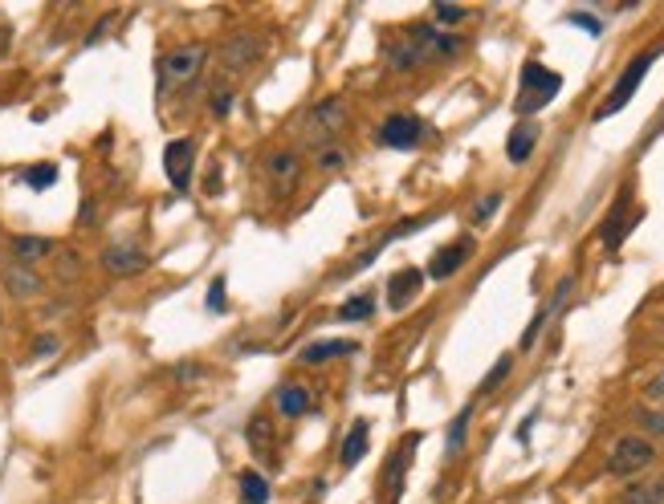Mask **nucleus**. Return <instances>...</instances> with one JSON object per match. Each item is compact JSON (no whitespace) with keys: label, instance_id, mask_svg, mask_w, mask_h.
I'll list each match as a JSON object with an SVG mask.
<instances>
[{"label":"nucleus","instance_id":"obj_1","mask_svg":"<svg viewBox=\"0 0 664 504\" xmlns=\"http://www.w3.org/2000/svg\"><path fill=\"white\" fill-rule=\"evenodd\" d=\"M461 49L464 41L457 33L436 29V25H412L400 41L387 46V65H391L396 74H408V70H416V65L448 62V58H457Z\"/></svg>","mask_w":664,"mask_h":504},{"label":"nucleus","instance_id":"obj_2","mask_svg":"<svg viewBox=\"0 0 664 504\" xmlns=\"http://www.w3.org/2000/svg\"><path fill=\"white\" fill-rule=\"evenodd\" d=\"M347 131V102H342L339 94H326L323 102H314V107L298 119V135L306 147H335V138Z\"/></svg>","mask_w":664,"mask_h":504},{"label":"nucleus","instance_id":"obj_3","mask_svg":"<svg viewBox=\"0 0 664 504\" xmlns=\"http://www.w3.org/2000/svg\"><path fill=\"white\" fill-rule=\"evenodd\" d=\"M661 53H664V46L644 49V53H636L632 62L624 65V74L616 77V86H612V94H607V98H603L600 107H595V114H591V119H595V123H603V119H612V114H619V110L628 107V102H632V98H636V90H640V82L649 77L652 62H656Z\"/></svg>","mask_w":664,"mask_h":504},{"label":"nucleus","instance_id":"obj_4","mask_svg":"<svg viewBox=\"0 0 664 504\" xmlns=\"http://www.w3.org/2000/svg\"><path fill=\"white\" fill-rule=\"evenodd\" d=\"M563 90V77L555 70H546L542 62H526L522 77H518V114H539L542 107H551Z\"/></svg>","mask_w":664,"mask_h":504},{"label":"nucleus","instance_id":"obj_5","mask_svg":"<svg viewBox=\"0 0 664 504\" xmlns=\"http://www.w3.org/2000/svg\"><path fill=\"white\" fill-rule=\"evenodd\" d=\"M656 443L649 440V435H640V431H632V435H619L616 443H612V452H607V472L619 476V480H628V476H640L649 472L652 464H656Z\"/></svg>","mask_w":664,"mask_h":504},{"label":"nucleus","instance_id":"obj_6","mask_svg":"<svg viewBox=\"0 0 664 504\" xmlns=\"http://www.w3.org/2000/svg\"><path fill=\"white\" fill-rule=\"evenodd\" d=\"M204 62H208V49L204 46H180L171 49L168 58L159 62V94H171V90H184L201 77Z\"/></svg>","mask_w":664,"mask_h":504},{"label":"nucleus","instance_id":"obj_7","mask_svg":"<svg viewBox=\"0 0 664 504\" xmlns=\"http://www.w3.org/2000/svg\"><path fill=\"white\" fill-rule=\"evenodd\" d=\"M420 138H424V123L416 114H387L375 131V143L391 147V151H412V147H420Z\"/></svg>","mask_w":664,"mask_h":504},{"label":"nucleus","instance_id":"obj_8","mask_svg":"<svg viewBox=\"0 0 664 504\" xmlns=\"http://www.w3.org/2000/svg\"><path fill=\"white\" fill-rule=\"evenodd\" d=\"M164 171H168V184L176 192L192 187V171H196V143L192 138H171L164 147Z\"/></svg>","mask_w":664,"mask_h":504},{"label":"nucleus","instance_id":"obj_9","mask_svg":"<svg viewBox=\"0 0 664 504\" xmlns=\"http://www.w3.org/2000/svg\"><path fill=\"white\" fill-rule=\"evenodd\" d=\"M632 224H640V212H632V187H619L616 204H612V212L603 220V245L619 248L624 236L632 232Z\"/></svg>","mask_w":664,"mask_h":504},{"label":"nucleus","instance_id":"obj_10","mask_svg":"<svg viewBox=\"0 0 664 504\" xmlns=\"http://www.w3.org/2000/svg\"><path fill=\"white\" fill-rule=\"evenodd\" d=\"M257 58H262V37H253V33H232L220 46V70L225 74H245Z\"/></svg>","mask_w":664,"mask_h":504},{"label":"nucleus","instance_id":"obj_11","mask_svg":"<svg viewBox=\"0 0 664 504\" xmlns=\"http://www.w3.org/2000/svg\"><path fill=\"white\" fill-rule=\"evenodd\" d=\"M0 285L13 302H37L46 293V276L37 269H25V265H4L0 269Z\"/></svg>","mask_w":664,"mask_h":504},{"label":"nucleus","instance_id":"obj_12","mask_svg":"<svg viewBox=\"0 0 664 504\" xmlns=\"http://www.w3.org/2000/svg\"><path fill=\"white\" fill-rule=\"evenodd\" d=\"M473 253H478L473 236H461V241H452V245L436 248V257L428 260V276H433V281H448L452 273H461Z\"/></svg>","mask_w":664,"mask_h":504},{"label":"nucleus","instance_id":"obj_13","mask_svg":"<svg viewBox=\"0 0 664 504\" xmlns=\"http://www.w3.org/2000/svg\"><path fill=\"white\" fill-rule=\"evenodd\" d=\"M98 260H102V269H107L110 276H140L143 269L152 265V257H147L140 245H107Z\"/></svg>","mask_w":664,"mask_h":504},{"label":"nucleus","instance_id":"obj_14","mask_svg":"<svg viewBox=\"0 0 664 504\" xmlns=\"http://www.w3.org/2000/svg\"><path fill=\"white\" fill-rule=\"evenodd\" d=\"M571 293H575V276H563V281H558V285H555V293H551V302H546V306H542L539 314H534V321L526 325V334H522V351H530V346L539 342V334H542V330H546V321L555 318V314H563V306L571 302Z\"/></svg>","mask_w":664,"mask_h":504},{"label":"nucleus","instance_id":"obj_15","mask_svg":"<svg viewBox=\"0 0 664 504\" xmlns=\"http://www.w3.org/2000/svg\"><path fill=\"white\" fill-rule=\"evenodd\" d=\"M420 290H424V269L408 265V269L391 273V281H387V306L400 314V309H408L412 302H416Z\"/></svg>","mask_w":664,"mask_h":504},{"label":"nucleus","instance_id":"obj_16","mask_svg":"<svg viewBox=\"0 0 664 504\" xmlns=\"http://www.w3.org/2000/svg\"><path fill=\"white\" fill-rule=\"evenodd\" d=\"M9 253H13V265L37 269L41 260H49L58 253V245H53L49 236H33V232H25V236H13V241H9Z\"/></svg>","mask_w":664,"mask_h":504},{"label":"nucleus","instance_id":"obj_17","mask_svg":"<svg viewBox=\"0 0 664 504\" xmlns=\"http://www.w3.org/2000/svg\"><path fill=\"white\" fill-rule=\"evenodd\" d=\"M359 346L355 342H347V337H318V342H306L302 346V367H326V362H335L342 354H355Z\"/></svg>","mask_w":664,"mask_h":504},{"label":"nucleus","instance_id":"obj_18","mask_svg":"<svg viewBox=\"0 0 664 504\" xmlns=\"http://www.w3.org/2000/svg\"><path fill=\"white\" fill-rule=\"evenodd\" d=\"M367 447H371V423L367 419H355L351 423V431L342 435V447H339V468H359L363 464V456H367Z\"/></svg>","mask_w":664,"mask_h":504},{"label":"nucleus","instance_id":"obj_19","mask_svg":"<svg viewBox=\"0 0 664 504\" xmlns=\"http://www.w3.org/2000/svg\"><path fill=\"white\" fill-rule=\"evenodd\" d=\"M420 443V435H408V440L396 447V456H391V464H387V504H400V492H403V476H408V464H412V447Z\"/></svg>","mask_w":664,"mask_h":504},{"label":"nucleus","instance_id":"obj_20","mask_svg":"<svg viewBox=\"0 0 664 504\" xmlns=\"http://www.w3.org/2000/svg\"><path fill=\"white\" fill-rule=\"evenodd\" d=\"M274 403H278L281 419H302V415L314 407V398L302 382H281L278 391H274Z\"/></svg>","mask_w":664,"mask_h":504},{"label":"nucleus","instance_id":"obj_21","mask_svg":"<svg viewBox=\"0 0 664 504\" xmlns=\"http://www.w3.org/2000/svg\"><path fill=\"white\" fill-rule=\"evenodd\" d=\"M539 135H542V126L539 123H518L510 131V138H506V155H510V163H526L530 155H534V147H539Z\"/></svg>","mask_w":664,"mask_h":504},{"label":"nucleus","instance_id":"obj_22","mask_svg":"<svg viewBox=\"0 0 664 504\" xmlns=\"http://www.w3.org/2000/svg\"><path fill=\"white\" fill-rule=\"evenodd\" d=\"M265 168H269V180H274V184L286 192V187L298 184V175H302V159H298L294 151H274Z\"/></svg>","mask_w":664,"mask_h":504},{"label":"nucleus","instance_id":"obj_23","mask_svg":"<svg viewBox=\"0 0 664 504\" xmlns=\"http://www.w3.org/2000/svg\"><path fill=\"white\" fill-rule=\"evenodd\" d=\"M245 440H249V447H253L257 456L269 459V456H274V419L257 411V415H253V419L245 423Z\"/></svg>","mask_w":664,"mask_h":504},{"label":"nucleus","instance_id":"obj_24","mask_svg":"<svg viewBox=\"0 0 664 504\" xmlns=\"http://www.w3.org/2000/svg\"><path fill=\"white\" fill-rule=\"evenodd\" d=\"M619 504H664V476H649V480H636L619 492Z\"/></svg>","mask_w":664,"mask_h":504},{"label":"nucleus","instance_id":"obj_25","mask_svg":"<svg viewBox=\"0 0 664 504\" xmlns=\"http://www.w3.org/2000/svg\"><path fill=\"white\" fill-rule=\"evenodd\" d=\"M237 484H241V504H269V480L262 472H241Z\"/></svg>","mask_w":664,"mask_h":504},{"label":"nucleus","instance_id":"obj_26","mask_svg":"<svg viewBox=\"0 0 664 504\" xmlns=\"http://www.w3.org/2000/svg\"><path fill=\"white\" fill-rule=\"evenodd\" d=\"M469 419H473V403H469V407H461V415L448 423V435H445V452H448V456H461L464 435H469Z\"/></svg>","mask_w":664,"mask_h":504},{"label":"nucleus","instance_id":"obj_27","mask_svg":"<svg viewBox=\"0 0 664 504\" xmlns=\"http://www.w3.org/2000/svg\"><path fill=\"white\" fill-rule=\"evenodd\" d=\"M371 314H375V297L371 293H359V297L339 306V321H367Z\"/></svg>","mask_w":664,"mask_h":504},{"label":"nucleus","instance_id":"obj_28","mask_svg":"<svg viewBox=\"0 0 664 504\" xmlns=\"http://www.w3.org/2000/svg\"><path fill=\"white\" fill-rule=\"evenodd\" d=\"M21 180H25L33 192H46V187L58 184V168H53V163H33V168H25Z\"/></svg>","mask_w":664,"mask_h":504},{"label":"nucleus","instance_id":"obj_29","mask_svg":"<svg viewBox=\"0 0 664 504\" xmlns=\"http://www.w3.org/2000/svg\"><path fill=\"white\" fill-rule=\"evenodd\" d=\"M510 370H514V354H502V358H497V367L481 379V395H494L497 386L510 379Z\"/></svg>","mask_w":664,"mask_h":504},{"label":"nucleus","instance_id":"obj_30","mask_svg":"<svg viewBox=\"0 0 664 504\" xmlns=\"http://www.w3.org/2000/svg\"><path fill=\"white\" fill-rule=\"evenodd\" d=\"M347 159H351V155L342 151V147H323V151H318V159H314V168L323 171V175H330V171L347 168Z\"/></svg>","mask_w":664,"mask_h":504},{"label":"nucleus","instance_id":"obj_31","mask_svg":"<svg viewBox=\"0 0 664 504\" xmlns=\"http://www.w3.org/2000/svg\"><path fill=\"white\" fill-rule=\"evenodd\" d=\"M53 260H58V276H62V281H74V276L82 273V260H77V253H70V248H58Z\"/></svg>","mask_w":664,"mask_h":504},{"label":"nucleus","instance_id":"obj_32","mask_svg":"<svg viewBox=\"0 0 664 504\" xmlns=\"http://www.w3.org/2000/svg\"><path fill=\"white\" fill-rule=\"evenodd\" d=\"M497 208H502V192H485V196L473 204V224H485V220H490Z\"/></svg>","mask_w":664,"mask_h":504},{"label":"nucleus","instance_id":"obj_33","mask_svg":"<svg viewBox=\"0 0 664 504\" xmlns=\"http://www.w3.org/2000/svg\"><path fill=\"white\" fill-rule=\"evenodd\" d=\"M433 16L440 25H461L464 16H469V9H464V4H436Z\"/></svg>","mask_w":664,"mask_h":504},{"label":"nucleus","instance_id":"obj_34","mask_svg":"<svg viewBox=\"0 0 664 504\" xmlns=\"http://www.w3.org/2000/svg\"><path fill=\"white\" fill-rule=\"evenodd\" d=\"M58 351H62V337L58 334H41L33 342V358H53Z\"/></svg>","mask_w":664,"mask_h":504},{"label":"nucleus","instance_id":"obj_35","mask_svg":"<svg viewBox=\"0 0 664 504\" xmlns=\"http://www.w3.org/2000/svg\"><path fill=\"white\" fill-rule=\"evenodd\" d=\"M204 306H208V309H217V314H220V309H225V306H229V302H225V276H217V281L208 285V297H204Z\"/></svg>","mask_w":664,"mask_h":504},{"label":"nucleus","instance_id":"obj_36","mask_svg":"<svg viewBox=\"0 0 664 504\" xmlns=\"http://www.w3.org/2000/svg\"><path fill=\"white\" fill-rule=\"evenodd\" d=\"M644 395H649L652 407H661V411H664V370H661V374H652L649 386H644Z\"/></svg>","mask_w":664,"mask_h":504},{"label":"nucleus","instance_id":"obj_37","mask_svg":"<svg viewBox=\"0 0 664 504\" xmlns=\"http://www.w3.org/2000/svg\"><path fill=\"white\" fill-rule=\"evenodd\" d=\"M636 419H640V428H644V431H652V435H664V411H640Z\"/></svg>","mask_w":664,"mask_h":504},{"label":"nucleus","instance_id":"obj_38","mask_svg":"<svg viewBox=\"0 0 664 504\" xmlns=\"http://www.w3.org/2000/svg\"><path fill=\"white\" fill-rule=\"evenodd\" d=\"M567 21H571V25H579L583 33H591V37H600V33H603V25H600V21H595L591 13H571Z\"/></svg>","mask_w":664,"mask_h":504},{"label":"nucleus","instance_id":"obj_39","mask_svg":"<svg viewBox=\"0 0 664 504\" xmlns=\"http://www.w3.org/2000/svg\"><path fill=\"white\" fill-rule=\"evenodd\" d=\"M208 107H213V114H220V119H225V114L232 110V94L229 90H217L213 98H208Z\"/></svg>","mask_w":664,"mask_h":504},{"label":"nucleus","instance_id":"obj_40","mask_svg":"<svg viewBox=\"0 0 664 504\" xmlns=\"http://www.w3.org/2000/svg\"><path fill=\"white\" fill-rule=\"evenodd\" d=\"M0 321H4V318H0Z\"/></svg>","mask_w":664,"mask_h":504}]
</instances>
